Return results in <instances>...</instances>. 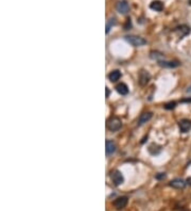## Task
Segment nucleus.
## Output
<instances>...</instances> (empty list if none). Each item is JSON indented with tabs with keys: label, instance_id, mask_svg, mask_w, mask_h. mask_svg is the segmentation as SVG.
Segmentation results:
<instances>
[{
	"label": "nucleus",
	"instance_id": "1",
	"mask_svg": "<svg viewBox=\"0 0 191 211\" xmlns=\"http://www.w3.org/2000/svg\"><path fill=\"white\" fill-rule=\"evenodd\" d=\"M125 41L134 47H140L147 44V41H145V39L137 35H126Z\"/></svg>",
	"mask_w": 191,
	"mask_h": 211
},
{
	"label": "nucleus",
	"instance_id": "2",
	"mask_svg": "<svg viewBox=\"0 0 191 211\" xmlns=\"http://www.w3.org/2000/svg\"><path fill=\"white\" fill-rule=\"evenodd\" d=\"M121 121L116 116H111L110 120L107 121V128L111 131H118L121 128Z\"/></svg>",
	"mask_w": 191,
	"mask_h": 211
},
{
	"label": "nucleus",
	"instance_id": "3",
	"mask_svg": "<svg viewBox=\"0 0 191 211\" xmlns=\"http://www.w3.org/2000/svg\"><path fill=\"white\" fill-rule=\"evenodd\" d=\"M116 10L120 14L124 15V14H128L130 12V4L126 0H121V1H118L117 4H116Z\"/></svg>",
	"mask_w": 191,
	"mask_h": 211
},
{
	"label": "nucleus",
	"instance_id": "4",
	"mask_svg": "<svg viewBox=\"0 0 191 211\" xmlns=\"http://www.w3.org/2000/svg\"><path fill=\"white\" fill-rule=\"evenodd\" d=\"M175 33L178 35V38L183 39L185 38L186 35H188V34L190 33V27H188L187 25H182V26H178L175 28Z\"/></svg>",
	"mask_w": 191,
	"mask_h": 211
},
{
	"label": "nucleus",
	"instance_id": "5",
	"mask_svg": "<svg viewBox=\"0 0 191 211\" xmlns=\"http://www.w3.org/2000/svg\"><path fill=\"white\" fill-rule=\"evenodd\" d=\"M111 180H113V182L115 183V186L122 185L123 181H124L123 175L121 174V172H119V171H114V172H111Z\"/></svg>",
	"mask_w": 191,
	"mask_h": 211
},
{
	"label": "nucleus",
	"instance_id": "6",
	"mask_svg": "<svg viewBox=\"0 0 191 211\" xmlns=\"http://www.w3.org/2000/svg\"><path fill=\"white\" fill-rule=\"evenodd\" d=\"M128 198L126 197V196H121V197L116 198L115 202H114V206H115L116 209L120 210V209H123V208L128 205Z\"/></svg>",
	"mask_w": 191,
	"mask_h": 211
},
{
	"label": "nucleus",
	"instance_id": "7",
	"mask_svg": "<svg viewBox=\"0 0 191 211\" xmlns=\"http://www.w3.org/2000/svg\"><path fill=\"white\" fill-rule=\"evenodd\" d=\"M158 65L162 66L165 68H175L178 67L180 65V63L178 61H165V60H160L158 61Z\"/></svg>",
	"mask_w": 191,
	"mask_h": 211
},
{
	"label": "nucleus",
	"instance_id": "8",
	"mask_svg": "<svg viewBox=\"0 0 191 211\" xmlns=\"http://www.w3.org/2000/svg\"><path fill=\"white\" fill-rule=\"evenodd\" d=\"M178 127H180V130L182 131V132H188V131L191 129V121L189 120H182L180 122V124H178Z\"/></svg>",
	"mask_w": 191,
	"mask_h": 211
},
{
	"label": "nucleus",
	"instance_id": "9",
	"mask_svg": "<svg viewBox=\"0 0 191 211\" xmlns=\"http://www.w3.org/2000/svg\"><path fill=\"white\" fill-rule=\"evenodd\" d=\"M170 187L174 189H184L186 187V181L180 179V178H175V179L170 181Z\"/></svg>",
	"mask_w": 191,
	"mask_h": 211
},
{
	"label": "nucleus",
	"instance_id": "10",
	"mask_svg": "<svg viewBox=\"0 0 191 211\" xmlns=\"http://www.w3.org/2000/svg\"><path fill=\"white\" fill-rule=\"evenodd\" d=\"M149 80H150V74L145 71H141L139 74V84L140 85H145V84H148Z\"/></svg>",
	"mask_w": 191,
	"mask_h": 211
},
{
	"label": "nucleus",
	"instance_id": "11",
	"mask_svg": "<svg viewBox=\"0 0 191 211\" xmlns=\"http://www.w3.org/2000/svg\"><path fill=\"white\" fill-rule=\"evenodd\" d=\"M150 8H151V10H153V11H155V12H162L165 7H163V3L162 1H159V0H154V1L151 2Z\"/></svg>",
	"mask_w": 191,
	"mask_h": 211
},
{
	"label": "nucleus",
	"instance_id": "12",
	"mask_svg": "<svg viewBox=\"0 0 191 211\" xmlns=\"http://www.w3.org/2000/svg\"><path fill=\"white\" fill-rule=\"evenodd\" d=\"M152 118V113L151 112H145L143 114H141L139 120H138V126H142L143 124H145L147 122H149Z\"/></svg>",
	"mask_w": 191,
	"mask_h": 211
},
{
	"label": "nucleus",
	"instance_id": "13",
	"mask_svg": "<svg viewBox=\"0 0 191 211\" xmlns=\"http://www.w3.org/2000/svg\"><path fill=\"white\" fill-rule=\"evenodd\" d=\"M106 155L107 156H111L113 155L114 153L116 151V144L113 142V141H110L107 140L106 141Z\"/></svg>",
	"mask_w": 191,
	"mask_h": 211
},
{
	"label": "nucleus",
	"instance_id": "14",
	"mask_svg": "<svg viewBox=\"0 0 191 211\" xmlns=\"http://www.w3.org/2000/svg\"><path fill=\"white\" fill-rule=\"evenodd\" d=\"M121 78V73L119 71H113L110 73V75H108V79H110L111 82H116V81H118L119 79Z\"/></svg>",
	"mask_w": 191,
	"mask_h": 211
},
{
	"label": "nucleus",
	"instance_id": "15",
	"mask_svg": "<svg viewBox=\"0 0 191 211\" xmlns=\"http://www.w3.org/2000/svg\"><path fill=\"white\" fill-rule=\"evenodd\" d=\"M116 90L119 94L121 95H126L128 93V88L125 83H119L117 86H116Z\"/></svg>",
	"mask_w": 191,
	"mask_h": 211
},
{
	"label": "nucleus",
	"instance_id": "16",
	"mask_svg": "<svg viewBox=\"0 0 191 211\" xmlns=\"http://www.w3.org/2000/svg\"><path fill=\"white\" fill-rule=\"evenodd\" d=\"M116 24V19L114 18H110L107 21V23H106V33H108V32H110V30H111V27L114 26V25Z\"/></svg>",
	"mask_w": 191,
	"mask_h": 211
},
{
	"label": "nucleus",
	"instance_id": "17",
	"mask_svg": "<svg viewBox=\"0 0 191 211\" xmlns=\"http://www.w3.org/2000/svg\"><path fill=\"white\" fill-rule=\"evenodd\" d=\"M151 58L155 59V60H157V61H160L163 59V54L159 53H154V51H153V53H151Z\"/></svg>",
	"mask_w": 191,
	"mask_h": 211
},
{
	"label": "nucleus",
	"instance_id": "18",
	"mask_svg": "<svg viewBox=\"0 0 191 211\" xmlns=\"http://www.w3.org/2000/svg\"><path fill=\"white\" fill-rule=\"evenodd\" d=\"M175 106H176V103H174V101H171V103H166L165 109H167V110H171V109H174Z\"/></svg>",
	"mask_w": 191,
	"mask_h": 211
},
{
	"label": "nucleus",
	"instance_id": "19",
	"mask_svg": "<svg viewBox=\"0 0 191 211\" xmlns=\"http://www.w3.org/2000/svg\"><path fill=\"white\" fill-rule=\"evenodd\" d=\"M131 27H132V21H131V18H128L124 25V30H128Z\"/></svg>",
	"mask_w": 191,
	"mask_h": 211
},
{
	"label": "nucleus",
	"instance_id": "20",
	"mask_svg": "<svg viewBox=\"0 0 191 211\" xmlns=\"http://www.w3.org/2000/svg\"><path fill=\"white\" fill-rule=\"evenodd\" d=\"M155 178H156V179H158V180L165 179V178H166V174L165 173H159V174H157V175L155 176Z\"/></svg>",
	"mask_w": 191,
	"mask_h": 211
},
{
	"label": "nucleus",
	"instance_id": "21",
	"mask_svg": "<svg viewBox=\"0 0 191 211\" xmlns=\"http://www.w3.org/2000/svg\"><path fill=\"white\" fill-rule=\"evenodd\" d=\"M182 103H191V98H185V99H183Z\"/></svg>",
	"mask_w": 191,
	"mask_h": 211
},
{
	"label": "nucleus",
	"instance_id": "22",
	"mask_svg": "<svg viewBox=\"0 0 191 211\" xmlns=\"http://www.w3.org/2000/svg\"><path fill=\"white\" fill-rule=\"evenodd\" d=\"M110 96V90H108V88H106V97H108Z\"/></svg>",
	"mask_w": 191,
	"mask_h": 211
},
{
	"label": "nucleus",
	"instance_id": "23",
	"mask_svg": "<svg viewBox=\"0 0 191 211\" xmlns=\"http://www.w3.org/2000/svg\"><path fill=\"white\" fill-rule=\"evenodd\" d=\"M186 92H187V93H191V85L188 86V89L186 90Z\"/></svg>",
	"mask_w": 191,
	"mask_h": 211
},
{
	"label": "nucleus",
	"instance_id": "24",
	"mask_svg": "<svg viewBox=\"0 0 191 211\" xmlns=\"http://www.w3.org/2000/svg\"><path fill=\"white\" fill-rule=\"evenodd\" d=\"M187 183L191 186V178H188V179H187Z\"/></svg>",
	"mask_w": 191,
	"mask_h": 211
},
{
	"label": "nucleus",
	"instance_id": "25",
	"mask_svg": "<svg viewBox=\"0 0 191 211\" xmlns=\"http://www.w3.org/2000/svg\"><path fill=\"white\" fill-rule=\"evenodd\" d=\"M189 4H190V6H191V0H189Z\"/></svg>",
	"mask_w": 191,
	"mask_h": 211
}]
</instances>
